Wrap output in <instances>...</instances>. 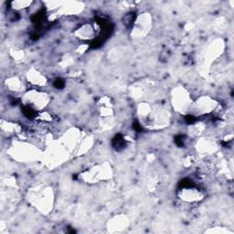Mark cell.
I'll return each instance as SVG.
<instances>
[{"label":"cell","mask_w":234,"mask_h":234,"mask_svg":"<svg viewBox=\"0 0 234 234\" xmlns=\"http://www.w3.org/2000/svg\"><path fill=\"white\" fill-rule=\"evenodd\" d=\"M125 145V141L124 137H122L118 134V136H116L115 138L114 139V146L116 148V149H120V148H123Z\"/></svg>","instance_id":"obj_1"},{"label":"cell","mask_w":234,"mask_h":234,"mask_svg":"<svg viewBox=\"0 0 234 234\" xmlns=\"http://www.w3.org/2000/svg\"><path fill=\"white\" fill-rule=\"evenodd\" d=\"M64 82H63V80H61V79H57L56 80H55V83H54V85H55L56 86V88H60V89H61V88H63V86H64Z\"/></svg>","instance_id":"obj_2"}]
</instances>
